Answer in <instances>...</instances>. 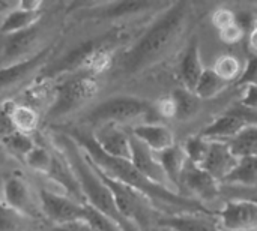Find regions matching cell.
<instances>
[{"mask_svg": "<svg viewBox=\"0 0 257 231\" xmlns=\"http://www.w3.org/2000/svg\"><path fill=\"white\" fill-rule=\"evenodd\" d=\"M166 6H169V3L160 5L158 2H107L101 5H93L92 8L81 11L80 17L86 20H119L158 8L163 9Z\"/></svg>", "mask_w": 257, "mask_h": 231, "instance_id": "5bb4252c", "label": "cell"}, {"mask_svg": "<svg viewBox=\"0 0 257 231\" xmlns=\"http://www.w3.org/2000/svg\"><path fill=\"white\" fill-rule=\"evenodd\" d=\"M137 120H143L142 123H152L158 122V117L154 102L131 95L110 96L108 99L95 105L86 116V122L96 126L104 123L122 126Z\"/></svg>", "mask_w": 257, "mask_h": 231, "instance_id": "5b68a950", "label": "cell"}, {"mask_svg": "<svg viewBox=\"0 0 257 231\" xmlns=\"http://www.w3.org/2000/svg\"><path fill=\"white\" fill-rule=\"evenodd\" d=\"M130 134L154 153H161L175 144L173 131L167 125L158 122L137 123L131 128Z\"/></svg>", "mask_w": 257, "mask_h": 231, "instance_id": "d6986e66", "label": "cell"}, {"mask_svg": "<svg viewBox=\"0 0 257 231\" xmlns=\"http://www.w3.org/2000/svg\"><path fill=\"white\" fill-rule=\"evenodd\" d=\"M15 5L11 3V2H0V12H6V11H11Z\"/></svg>", "mask_w": 257, "mask_h": 231, "instance_id": "ee69618b", "label": "cell"}, {"mask_svg": "<svg viewBox=\"0 0 257 231\" xmlns=\"http://www.w3.org/2000/svg\"><path fill=\"white\" fill-rule=\"evenodd\" d=\"M42 6H44V3L38 2V0H21V2L15 3L17 9L26 11V12H39V11H42Z\"/></svg>", "mask_w": 257, "mask_h": 231, "instance_id": "7bdbcfd3", "label": "cell"}, {"mask_svg": "<svg viewBox=\"0 0 257 231\" xmlns=\"http://www.w3.org/2000/svg\"><path fill=\"white\" fill-rule=\"evenodd\" d=\"M51 158H53V150L47 149L45 146L35 144V147L24 158V162L33 171L47 174L50 170V165H51Z\"/></svg>", "mask_w": 257, "mask_h": 231, "instance_id": "d6a6232c", "label": "cell"}, {"mask_svg": "<svg viewBox=\"0 0 257 231\" xmlns=\"http://www.w3.org/2000/svg\"><path fill=\"white\" fill-rule=\"evenodd\" d=\"M5 161H6V152H5V149L2 147V144H0V167L5 164Z\"/></svg>", "mask_w": 257, "mask_h": 231, "instance_id": "f6af8a7d", "label": "cell"}, {"mask_svg": "<svg viewBox=\"0 0 257 231\" xmlns=\"http://www.w3.org/2000/svg\"><path fill=\"white\" fill-rule=\"evenodd\" d=\"M250 125H256V111L236 104L214 119L199 135L208 141H227Z\"/></svg>", "mask_w": 257, "mask_h": 231, "instance_id": "9c48e42d", "label": "cell"}, {"mask_svg": "<svg viewBox=\"0 0 257 231\" xmlns=\"http://www.w3.org/2000/svg\"><path fill=\"white\" fill-rule=\"evenodd\" d=\"M45 176H48L54 183H57L66 192L65 195H68L69 198L75 200L80 204H84V200H83L78 182L75 179V174L72 173L69 164L66 162V159L63 158V155L57 149L53 150L51 165H50V170Z\"/></svg>", "mask_w": 257, "mask_h": 231, "instance_id": "44dd1931", "label": "cell"}, {"mask_svg": "<svg viewBox=\"0 0 257 231\" xmlns=\"http://www.w3.org/2000/svg\"><path fill=\"white\" fill-rule=\"evenodd\" d=\"M93 168L96 170V173L99 174V177L108 188L119 215L126 222H130L137 231H148L157 224V219L163 213H160V210L146 197H143L137 191L128 188L126 185L102 174L95 165H93Z\"/></svg>", "mask_w": 257, "mask_h": 231, "instance_id": "52a82bcc", "label": "cell"}, {"mask_svg": "<svg viewBox=\"0 0 257 231\" xmlns=\"http://www.w3.org/2000/svg\"><path fill=\"white\" fill-rule=\"evenodd\" d=\"M182 149L185 152V156H187V161L197 165V167H202L206 155H208V149H209V141L202 138L199 134L197 135H193V137H188L187 141L182 144Z\"/></svg>", "mask_w": 257, "mask_h": 231, "instance_id": "1f68e13d", "label": "cell"}, {"mask_svg": "<svg viewBox=\"0 0 257 231\" xmlns=\"http://www.w3.org/2000/svg\"><path fill=\"white\" fill-rule=\"evenodd\" d=\"M203 69L205 68H203L202 54H200V39H199V36H194L188 42V45L178 63L176 75L181 83V87L193 92Z\"/></svg>", "mask_w": 257, "mask_h": 231, "instance_id": "ac0fdd59", "label": "cell"}, {"mask_svg": "<svg viewBox=\"0 0 257 231\" xmlns=\"http://www.w3.org/2000/svg\"><path fill=\"white\" fill-rule=\"evenodd\" d=\"M0 143H2V135H0Z\"/></svg>", "mask_w": 257, "mask_h": 231, "instance_id": "bcb514c9", "label": "cell"}, {"mask_svg": "<svg viewBox=\"0 0 257 231\" xmlns=\"http://www.w3.org/2000/svg\"><path fill=\"white\" fill-rule=\"evenodd\" d=\"M126 38L128 33L123 29H114L84 41L69 50L63 57L57 59L54 65L45 66V69L39 74L38 81L45 83L60 75L66 77L74 74L98 77V74H102L110 68L116 48H119Z\"/></svg>", "mask_w": 257, "mask_h": 231, "instance_id": "3957f363", "label": "cell"}, {"mask_svg": "<svg viewBox=\"0 0 257 231\" xmlns=\"http://www.w3.org/2000/svg\"><path fill=\"white\" fill-rule=\"evenodd\" d=\"M0 195L5 206L18 216L38 218L41 215L39 206L33 198L30 186L18 174H11L6 177L3 183V192Z\"/></svg>", "mask_w": 257, "mask_h": 231, "instance_id": "4fadbf2b", "label": "cell"}, {"mask_svg": "<svg viewBox=\"0 0 257 231\" xmlns=\"http://www.w3.org/2000/svg\"><path fill=\"white\" fill-rule=\"evenodd\" d=\"M223 81L226 83H232L236 81L241 75V62L238 60L236 56L233 54H221L215 59L214 66L211 68Z\"/></svg>", "mask_w": 257, "mask_h": 231, "instance_id": "4dcf8cb0", "label": "cell"}, {"mask_svg": "<svg viewBox=\"0 0 257 231\" xmlns=\"http://www.w3.org/2000/svg\"><path fill=\"white\" fill-rule=\"evenodd\" d=\"M99 90L98 78L86 74H74L66 75L53 90V102L47 108L44 120L47 123H53L60 120L83 105H86Z\"/></svg>", "mask_w": 257, "mask_h": 231, "instance_id": "8992f818", "label": "cell"}, {"mask_svg": "<svg viewBox=\"0 0 257 231\" xmlns=\"http://www.w3.org/2000/svg\"><path fill=\"white\" fill-rule=\"evenodd\" d=\"M56 149L63 155L72 173L75 174L84 204L90 206L92 209L114 221L123 231H137L119 215L108 188L105 186L93 165L89 162V159L84 156L81 149L62 131L56 132Z\"/></svg>", "mask_w": 257, "mask_h": 231, "instance_id": "277c9868", "label": "cell"}, {"mask_svg": "<svg viewBox=\"0 0 257 231\" xmlns=\"http://www.w3.org/2000/svg\"><path fill=\"white\" fill-rule=\"evenodd\" d=\"M170 99L175 107V119L176 120H190L194 117L200 108V99L190 90L178 87L170 95Z\"/></svg>", "mask_w": 257, "mask_h": 231, "instance_id": "83f0119b", "label": "cell"}, {"mask_svg": "<svg viewBox=\"0 0 257 231\" xmlns=\"http://www.w3.org/2000/svg\"><path fill=\"white\" fill-rule=\"evenodd\" d=\"M230 150V153L239 159L247 156H256L257 150V126L250 125L238 132L233 138L224 141Z\"/></svg>", "mask_w": 257, "mask_h": 231, "instance_id": "4316f807", "label": "cell"}, {"mask_svg": "<svg viewBox=\"0 0 257 231\" xmlns=\"http://www.w3.org/2000/svg\"><path fill=\"white\" fill-rule=\"evenodd\" d=\"M39 33H41L39 24H36L26 30L5 36L2 54H0L2 62H5V65H11V63L20 62V60L29 57V51H32L35 48Z\"/></svg>", "mask_w": 257, "mask_h": 231, "instance_id": "e0dca14e", "label": "cell"}, {"mask_svg": "<svg viewBox=\"0 0 257 231\" xmlns=\"http://www.w3.org/2000/svg\"><path fill=\"white\" fill-rule=\"evenodd\" d=\"M181 195L203 204V201H214L221 195V185L203 168L187 161L181 177Z\"/></svg>", "mask_w": 257, "mask_h": 231, "instance_id": "8fae6325", "label": "cell"}, {"mask_svg": "<svg viewBox=\"0 0 257 231\" xmlns=\"http://www.w3.org/2000/svg\"><path fill=\"white\" fill-rule=\"evenodd\" d=\"M2 147L5 149V152L14 155L15 158L24 161V158L27 156V153L35 147V141L32 140L30 135H26V134H21V132H17V131H12L9 134H6L3 138H2Z\"/></svg>", "mask_w": 257, "mask_h": 231, "instance_id": "f546056e", "label": "cell"}, {"mask_svg": "<svg viewBox=\"0 0 257 231\" xmlns=\"http://www.w3.org/2000/svg\"><path fill=\"white\" fill-rule=\"evenodd\" d=\"M214 219L221 231H256L257 206L254 200H229Z\"/></svg>", "mask_w": 257, "mask_h": 231, "instance_id": "7c38bea8", "label": "cell"}, {"mask_svg": "<svg viewBox=\"0 0 257 231\" xmlns=\"http://www.w3.org/2000/svg\"><path fill=\"white\" fill-rule=\"evenodd\" d=\"M239 105L248 108V110H254L256 111L257 107V86L251 84V86H245L244 87V93L241 96V101L238 102Z\"/></svg>", "mask_w": 257, "mask_h": 231, "instance_id": "60d3db41", "label": "cell"}, {"mask_svg": "<svg viewBox=\"0 0 257 231\" xmlns=\"http://www.w3.org/2000/svg\"><path fill=\"white\" fill-rule=\"evenodd\" d=\"M235 23V12L229 8H218L214 11L212 14V24L215 26V29L223 30L229 26H232Z\"/></svg>", "mask_w": 257, "mask_h": 231, "instance_id": "d590c367", "label": "cell"}, {"mask_svg": "<svg viewBox=\"0 0 257 231\" xmlns=\"http://www.w3.org/2000/svg\"><path fill=\"white\" fill-rule=\"evenodd\" d=\"M235 24L244 32L247 36L250 32L256 30V15L250 11H242L239 14H235Z\"/></svg>", "mask_w": 257, "mask_h": 231, "instance_id": "74e56055", "label": "cell"}, {"mask_svg": "<svg viewBox=\"0 0 257 231\" xmlns=\"http://www.w3.org/2000/svg\"><path fill=\"white\" fill-rule=\"evenodd\" d=\"M191 18V3H170L122 57V71L137 75L161 62L179 42Z\"/></svg>", "mask_w": 257, "mask_h": 231, "instance_id": "7a4b0ae2", "label": "cell"}, {"mask_svg": "<svg viewBox=\"0 0 257 231\" xmlns=\"http://www.w3.org/2000/svg\"><path fill=\"white\" fill-rule=\"evenodd\" d=\"M42 18V11L39 12H26L21 9H17L14 6V9L8 11L6 18L3 20L2 26H0V32L8 36L21 30H26L29 27H33L36 24H39Z\"/></svg>", "mask_w": 257, "mask_h": 231, "instance_id": "484cf974", "label": "cell"}, {"mask_svg": "<svg viewBox=\"0 0 257 231\" xmlns=\"http://www.w3.org/2000/svg\"><path fill=\"white\" fill-rule=\"evenodd\" d=\"M218 35H220V39L226 44H236L239 41H242L245 38L244 32L233 23L232 26L223 29V30H218Z\"/></svg>", "mask_w": 257, "mask_h": 231, "instance_id": "f35d334b", "label": "cell"}, {"mask_svg": "<svg viewBox=\"0 0 257 231\" xmlns=\"http://www.w3.org/2000/svg\"><path fill=\"white\" fill-rule=\"evenodd\" d=\"M53 231H93L92 227L84 221H74V222H68V224H62V225H56L53 227Z\"/></svg>", "mask_w": 257, "mask_h": 231, "instance_id": "b9f144b4", "label": "cell"}, {"mask_svg": "<svg viewBox=\"0 0 257 231\" xmlns=\"http://www.w3.org/2000/svg\"><path fill=\"white\" fill-rule=\"evenodd\" d=\"M56 45H47L42 50L35 51L29 57L5 65L0 68V98L9 96L14 92L24 87V84L30 83L33 78H38L39 74L48 66L50 57Z\"/></svg>", "mask_w": 257, "mask_h": 231, "instance_id": "ba28073f", "label": "cell"}, {"mask_svg": "<svg viewBox=\"0 0 257 231\" xmlns=\"http://www.w3.org/2000/svg\"><path fill=\"white\" fill-rule=\"evenodd\" d=\"M130 162L146 177L149 179L152 183L172 189L170 183L157 159V155L154 152H151L145 144H142L139 140H136L131 135V156H130ZM173 191V189H172Z\"/></svg>", "mask_w": 257, "mask_h": 231, "instance_id": "2e32d148", "label": "cell"}, {"mask_svg": "<svg viewBox=\"0 0 257 231\" xmlns=\"http://www.w3.org/2000/svg\"><path fill=\"white\" fill-rule=\"evenodd\" d=\"M157 159L170 183V188L181 195V177H182V171L187 162V156L185 152L182 149V144L175 143L172 147L163 150L161 153H155Z\"/></svg>", "mask_w": 257, "mask_h": 231, "instance_id": "603a6c76", "label": "cell"}, {"mask_svg": "<svg viewBox=\"0 0 257 231\" xmlns=\"http://www.w3.org/2000/svg\"><path fill=\"white\" fill-rule=\"evenodd\" d=\"M90 135L96 143V146L99 147V150L104 152L105 155L117 159L130 161L131 134L122 126L113 123H104L96 126L95 131L90 132Z\"/></svg>", "mask_w": 257, "mask_h": 231, "instance_id": "9a60e30c", "label": "cell"}, {"mask_svg": "<svg viewBox=\"0 0 257 231\" xmlns=\"http://www.w3.org/2000/svg\"><path fill=\"white\" fill-rule=\"evenodd\" d=\"M38 198L41 215H44L51 224H54V227L74 221H81L86 216L84 204L77 203L68 195H60L47 188H39Z\"/></svg>", "mask_w": 257, "mask_h": 231, "instance_id": "30bf717a", "label": "cell"}, {"mask_svg": "<svg viewBox=\"0 0 257 231\" xmlns=\"http://www.w3.org/2000/svg\"><path fill=\"white\" fill-rule=\"evenodd\" d=\"M84 209H86L84 221L92 227L93 231H123L114 221H111L105 215L99 213L98 210L92 209L90 206L84 204Z\"/></svg>", "mask_w": 257, "mask_h": 231, "instance_id": "836d02e7", "label": "cell"}, {"mask_svg": "<svg viewBox=\"0 0 257 231\" xmlns=\"http://www.w3.org/2000/svg\"><path fill=\"white\" fill-rule=\"evenodd\" d=\"M257 162L256 156H247L236 159L233 168L226 174V177L220 182V185L229 186H244L254 189L256 186Z\"/></svg>", "mask_w": 257, "mask_h": 231, "instance_id": "d4e9b609", "label": "cell"}, {"mask_svg": "<svg viewBox=\"0 0 257 231\" xmlns=\"http://www.w3.org/2000/svg\"><path fill=\"white\" fill-rule=\"evenodd\" d=\"M227 86L229 83L223 81L211 68H205L193 93L200 101H208V99H214L215 96H218Z\"/></svg>", "mask_w": 257, "mask_h": 231, "instance_id": "f1b7e54d", "label": "cell"}, {"mask_svg": "<svg viewBox=\"0 0 257 231\" xmlns=\"http://www.w3.org/2000/svg\"><path fill=\"white\" fill-rule=\"evenodd\" d=\"M154 105H155V113H157L158 120L160 119H175V107H173L170 96L163 98L161 101H158Z\"/></svg>", "mask_w": 257, "mask_h": 231, "instance_id": "ab89813d", "label": "cell"}, {"mask_svg": "<svg viewBox=\"0 0 257 231\" xmlns=\"http://www.w3.org/2000/svg\"><path fill=\"white\" fill-rule=\"evenodd\" d=\"M169 231H221L217 225L214 215L205 213H178V215H161L157 224Z\"/></svg>", "mask_w": 257, "mask_h": 231, "instance_id": "ffe728a7", "label": "cell"}, {"mask_svg": "<svg viewBox=\"0 0 257 231\" xmlns=\"http://www.w3.org/2000/svg\"><path fill=\"white\" fill-rule=\"evenodd\" d=\"M256 71H257V57L256 56H248L244 69L241 71L239 78L236 80L239 86H251L256 84Z\"/></svg>", "mask_w": 257, "mask_h": 231, "instance_id": "e575fe53", "label": "cell"}, {"mask_svg": "<svg viewBox=\"0 0 257 231\" xmlns=\"http://www.w3.org/2000/svg\"><path fill=\"white\" fill-rule=\"evenodd\" d=\"M6 117L12 131L26 135L36 132L41 123L39 113L27 104H6Z\"/></svg>", "mask_w": 257, "mask_h": 231, "instance_id": "cb8c5ba5", "label": "cell"}, {"mask_svg": "<svg viewBox=\"0 0 257 231\" xmlns=\"http://www.w3.org/2000/svg\"><path fill=\"white\" fill-rule=\"evenodd\" d=\"M63 134H66L86 155V158L105 176L126 185L128 188L137 191L143 197H146L155 207L157 206H166L169 209L175 210V215L178 213H205V215H214L205 204L179 195L172 189L158 186L152 183L149 179H146L130 161L126 159H117L113 156L105 155L99 150L96 143L93 141L90 132L80 129V128H66L60 129Z\"/></svg>", "mask_w": 257, "mask_h": 231, "instance_id": "6da1fadb", "label": "cell"}, {"mask_svg": "<svg viewBox=\"0 0 257 231\" xmlns=\"http://www.w3.org/2000/svg\"><path fill=\"white\" fill-rule=\"evenodd\" d=\"M236 158L230 153L224 141H209L208 155L200 168L211 174L218 183L226 177V174L233 168Z\"/></svg>", "mask_w": 257, "mask_h": 231, "instance_id": "7402d4cb", "label": "cell"}, {"mask_svg": "<svg viewBox=\"0 0 257 231\" xmlns=\"http://www.w3.org/2000/svg\"><path fill=\"white\" fill-rule=\"evenodd\" d=\"M17 216L12 210H9L0 195V231H15L17 230Z\"/></svg>", "mask_w": 257, "mask_h": 231, "instance_id": "8d00e7d4", "label": "cell"}]
</instances>
